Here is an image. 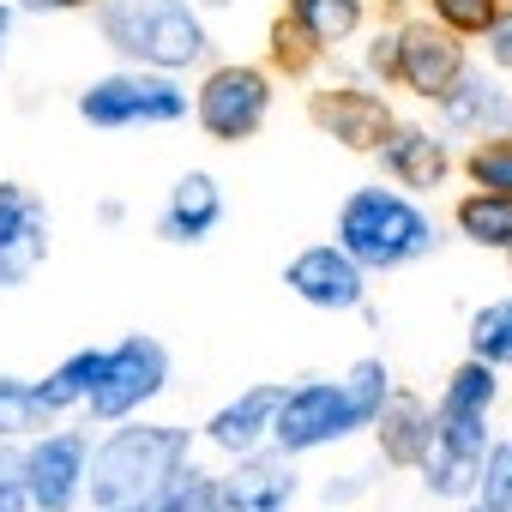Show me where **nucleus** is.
<instances>
[{"instance_id":"a878e982","label":"nucleus","mask_w":512,"mask_h":512,"mask_svg":"<svg viewBox=\"0 0 512 512\" xmlns=\"http://www.w3.org/2000/svg\"><path fill=\"white\" fill-rule=\"evenodd\" d=\"M344 398H350L356 422L368 428V422L380 416V404L392 398V386H386V368H380V362H356V368H350V380H344Z\"/></svg>"},{"instance_id":"7c9ffc66","label":"nucleus","mask_w":512,"mask_h":512,"mask_svg":"<svg viewBox=\"0 0 512 512\" xmlns=\"http://www.w3.org/2000/svg\"><path fill=\"white\" fill-rule=\"evenodd\" d=\"M488 49H494L500 67H512V13H506V19H500V13L488 19Z\"/></svg>"},{"instance_id":"ddd939ff","label":"nucleus","mask_w":512,"mask_h":512,"mask_svg":"<svg viewBox=\"0 0 512 512\" xmlns=\"http://www.w3.org/2000/svg\"><path fill=\"white\" fill-rule=\"evenodd\" d=\"M217 217H223V193H217V181L211 175H181L175 181V193H169V205H163V241H205L211 229H217Z\"/></svg>"},{"instance_id":"393cba45","label":"nucleus","mask_w":512,"mask_h":512,"mask_svg":"<svg viewBox=\"0 0 512 512\" xmlns=\"http://www.w3.org/2000/svg\"><path fill=\"white\" fill-rule=\"evenodd\" d=\"M470 350L476 362H512V302H488L470 320Z\"/></svg>"},{"instance_id":"cd10ccee","label":"nucleus","mask_w":512,"mask_h":512,"mask_svg":"<svg viewBox=\"0 0 512 512\" xmlns=\"http://www.w3.org/2000/svg\"><path fill=\"white\" fill-rule=\"evenodd\" d=\"M470 175H476L482 187H494V193H506V199H512V139L482 145V151L470 157Z\"/></svg>"},{"instance_id":"6e6552de","label":"nucleus","mask_w":512,"mask_h":512,"mask_svg":"<svg viewBox=\"0 0 512 512\" xmlns=\"http://www.w3.org/2000/svg\"><path fill=\"white\" fill-rule=\"evenodd\" d=\"M85 488V434H49L37 446H25V500L43 512H67Z\"/></svg>"},{"instance_id":"20e7f679","label":"nucleus","mask_w":512,"mask_h":512,"mask_svg":"<svg viewBox=\"0 0 512 512\" xmlns=\"http://www.w3.org/2000/svg\"><path fill=\"white\" fill-rule=\"evenodd\" d=\"M163 380H169V350L157 338H127V344H115L103 356V374L91 386V416L97 422H121L145 398H157Z\"/></svg>"},{"instance_id":"7ed1b4c3","label":"nucleus","mask_w":512,"mask_h":512,"mask_svg":"<svg viewBox=\"0 0 512 512\" xmlns=\"http://www.w3.org/2000/svg\"><path fill=\"white\" fill-rule=\"evenodd\" d=\"M103 37L151 67H187L205 55V31L181 0H109L103 7Z\"/></svg>"},{"instance_id":"b1692460","label":"nucleus","mask_w":512,"mask_h":512,"mask_svg":"<svg viewBox=\"0 0 512 512\" xmlns=\"http://www.w3.org/2000/svg\"><path fill=\"white\" fill-rule=\"evenodd\" d=\"M488 404H494V362H464V368L452 374L440 410H452V416H482Z\"/></svg>"},{"instance_id":"1a4fd4ad","label":"nucleus","mask_w":512,"mask_h":512,"mask_svg":"<svg viewBox=\"0 0 512 512\" xmlns=\"http://www.w3.org/2000/svg\"><path fill=\"white\" fill-rule=\"evenodd\" d=\"M284 284L308 308H332V314H344V308L362 302V266L350 260L344 247H308V253H296L290 272H284Z\"/></svg>"},{"instance_id":"9b49d317","label":"nucleus","mask_w":512,"mask_h":512,"mask_svg":"<svg viewBox=\"0 0 512 512\" xmlns=\"http://www.w3.org/2000/svg\"><path fill=\"white\" fill-rule=\"evenodd\" d=\"M278 404H284V386H253V392H241L235 404H223V410L205 422L211 446H223V452H253V446H260V434H272Z\"/></svg>"},{"instance_id":"f704fd0d","label":"nucleus","mask_w":512,"mask_h":512,"mask_svg":"<svg viewBox=\"0 0 512 512\" xmlns=\"http://www.w3.org/2000/svg\"><path fill=\"white\" fill-rule=\"evenodd\" d=\"M7 31H13V13L0 7V55H7Z\"/></svg>"},{"instance_id":"c9c22d12","label":"nucleus","mask_w":512,"mask_h":512,"mask_svg":"<svg viewBox=\"0 0 512 512\" xmlns=\"http://www.w3.org/2000/svg\"><path fill=\"white\" fill-rule=\"evenodd\" d=\"M109 512H151V506H109Z\"/></svg>"},{"instance_id":"423d86ee","label":"nucleus","mask_w":512,"mask_h":512,"mask_svg":"<svg viewBox=\"0 0 512 512\" xmlns=\"http://www.w3.org/2000/svg\"><path fill=\"white\" fill-rule=\"evenodd\" d=\"M187 109V97L169 85V79H139V73H121V79H103L79 97V115L91 127H133V121H175Z\"/></svg>"},{"instance_id":"6ab92c4d","label":"nucleus","mask_w":512,"mask_h":512,"mask_svg":"<svg viewBox=\"0 0 512 512\" xmlns=\"http://www.w3.org/2000/svg\"><path fill=\"white\" fill-rule=\"evenodd\" d=\"M103 356H109V350H79V356H67V362L37 386V398H43L49 410H67V404L91 398V386H97V374H103Z\"/></svg>"},{"instance_id":"f257e3e1","label":"nucleus","mask_w":512,"mask_h":512,"mask_svg":"<svg viewBox=\"0 0 512 512\" xmlns=\"http://www.w3.org/2000/svg\"><path fill=\"white\" fill-rule=\"evenodd\" d=\"M187 458V428H121L91 452V500L109 506H145Z\"/></svg>"},{"instance_id":"bb28decb","label":"nucleus","mask_w":512,"mask_h":512,"mask_svg":"<svg viewBox=\"0 0 512 512\" xmlns=\"http://www.w3.org/2000/svg\"><path fill=\"white\" fill-rule=\"evenodd\" d=\"M482 512H512V446L482 452Z\"/></svg>"},{"instance_id":"f8f14e48","label":"nucleus","mask_w":512,"mask_h":512,"mask_svg":"<svg viewBox=\"0 0 512 512\" xmlns=\"http://www.w3.org/2000/svg\"><path fill=\"white\" fill-rule=\"evenodd\" d=\"M296 500V470L284 458H241L223 482V506L235 512H284Z\"/></svg>"},{"instance_id":"e433bc0d","label":"nucleus","mask_w":512,"mask_h":512,"mask_svg":"<svg viewBox=\"0 0 512 512\" xmlns=\"http://www.w3.org/2000/svg\"><path fill=\"white\" fill-rule=\"evenodd\" d=\"M506 247H512V241H506Z\"/></svg>"},{"instance_id":"c85d7f7f","label":"nucleus","mask_w":512,"mask_h":512,"mask_svg":"<svg viewBox=\"0 0 512 512\" xmlns=\"http://www.w3.org/2000/svg\"><path fill=\"white\" fill-rule=\"evenodd\" d=\"M434 13H440L452 31H488L494 0H434Z\"/></svg>"},{"instance_id":"aec40b11","label":"nucleus","mask_w":512,"mask_h":512,"mask_svg":"<svg viewBox=\"0 0 512 512\" xmlns=\"http://www.w3.org/2000/svg\"><path fill=\"white\" fill-rule=\"evenodd\" d=\"M151 512H223V488H217L205 470H175V476L151 494Z\"/></svg>"},{"instance_id":"4468645a","label":"nucleus","mask_w":512,"mask_h":512,"mask_svg":"<svg viewBox=\"0 0 512 512\" xmlns=\"http://www.w3.org/2000/svg\"><path fill=\"white\" fill-rule=\"evenodd\" d=\"M314 115L332 127V139H344V145H356V151L380 145V139H386V127H392L386 103H380V97H368V91H332V97H320V109H314Z\"/></svg>"},{"instance_id":"c756f323","label":"nucleus","mask_w":512,"mask_h":512,"mask_svg":"<svg viewBox=\"0 0 512 512\" xmlns=\"http://www.w3.org/2000/svg\"><path fill=\"white\" fill-rule=\"evenodd\" d=\"M0 512H25V452H0Z\"/></svg>"},{"instance_id":"2f4dec72","label":"nucleus","mask_w":512,"mask_h":512,"mask_svg":"<svg viewBox=\"0 0 512 512\" xmlns=\"http://www.w3.org/2000/svg\"><path fill=\"white\" fill-rule=\"evenodd\" d=\"M25 205H31V199H25V193H19L13 181H0V235H7V229H13V223L25 217Z\"/></svg>"},{"instance_id":"5701e85b","label":"nucleus","mask_w":512,"mask_h":512,"mask_svg":"<svg viewBox=\"0 0 512 512\" xmlns=\"http://www.w3.org/2000/svg\"><path fill=\"white\" fill-rule=\"evenodd\" d=\"M362 7L356 0H296V25L314 37V43H344L356 31Z\"/></svg>"},{"instance_id":"a211bd4d","label":"nucleus","mask_w":512,"mask_h":512,"mask_svg":"<svg viewBox=\"0 0 512 512\" xmlns=\"http://www.w3.org/2000/svg\"><path fill=\"white\" fill-rule=\"evenodd\" d=\"M386 169H398V175L416 181V187H434V181L446 175V151H440L428 133H392V139H386Z\"/></svg>"},{"instance_id":"2eb2a0df","label":"nucleus","mask_w":512,"mask_h":512,"mask_svg":"<svg viewBox=\"0 0 512 512\" xmlns=\"http://www.w3.org/2000/svg\"><path fill=\"white\" fill-rule=\"evenodd\" d=\"M43 253H49V211L43 205H25V217L0 235V290L31 284V272L43 266Z\"/></svg>"},{"instance_id":"0eeeda50","label":"nucleus","mask_w":512,"mask_h":512,"mask_svg":"<svg viewBox=\"0 0 512 512\" xmlns=\"http://www.w3.org/2000/svg\"><path fill=\"white\" fill-rule=\"evenodd\" d=\"M266 103H272V91L253 67H223L199 91V121L211 139H247V133H260Z\"/></svg>"},{"instance_id":"412c9836","label":"nucleus","mask_w":512,"mask_h":512,"mask_svg":"<svg viewBox=\"0 0 512 512\" xmlns=\"http://www.w3.org/2000/svg\"><path fill=\"white\" fill-rule=\"evenodd\" d=\"M55 410L37 398V386H25V380H7L0 374V440H19V434H31V428H43Z\"/></svg>"},{"instance_id":"4be33fe9","label":"nucleus","mask_w":512,"mask_h":512,"mask_svg":"<svg viewBox=\"0 0 512 512\" xmlns=\"http://www.w3.org/2000/svg\"><path fill=\"white\" fill-rule=\"evenodd\" d=\"M458 223L470 229V241H482V247H506V241H512V199H506V193L464 199V205H458Z\"/></svg>"},{"instance_id":"72a5a7b5","label":"nucleus","mask_w":512,"mask_h":512,"mask_svg":"<svg viewBox=\"0 0 512 512\" xmlns=\"http://www.w3.org/2000/svg\"><path fill=\"white\" fill-rule=\"evenodd\" d=\"M25 7H37V13H55V7H85V0H25Z\"/></svg>"},{"instance_id":"f03ea898","label":"nucleus","mask_w":512,"mask_h":512,"mask_svg":"<svg viewBox=\"0 0 512 512\" xmlns=\"http://www.w3.org/2000/svg\"><path fill=\"white\" fill-rule=\"evenodd\" d=\"M338 235H344V253L356 266H368V272L410 266V260H422V253H434V223L410 199H398L386 187L350 193L344 217H338Z\"/></svg>"},{"instance_id":"39448f33","label":"nucleus","mask_w":512,"mask_h":512,"mask_svg":"<svg viewBox=\"0 0 512 512\" xmlns=\"http://www.w3.org/2000/svg\"><path fill=\"white\" fill-rule=\"evenodd\" d=\"M356 410L344 398V386H302V392H284L278 416H272V434L284 452H314L326 440H344L356 434Z\"/></svg>"},{"instance_id":"9d476101","label":"nucleus","mask_w":512,"mask_h":512,"mask_svg":"<svg viewBox=\"0 0 512 512\" xmlns=\"http://www.w3.org/2000/svg\"><path fill=\"white\" fill-rule=\"evenodd\" d=\"M464 73V49L446 37V31H428V25H410L398 37V79L422 97H440L452 79Z\"/></svg>"},{"instance_id":"f3484780","label":"nucleus","mask_w":512,"mask_h":512,"mask_svg":"<svg viewBox=\"0 0 512 512\" xmlns=\"http://www.w3.org/2000/svg\"><path fill=\"white\" fill-rule=\"evenodd\" d=\"M374 422H380V434H386V452H392L398 464H422V452H428V422H422L416 398H386Z\"/></svg>"},{"instance_id":"dca6fc26","label":"nucleus","mask_w":512,"mask_h":512,"mask_svg":"<svg viewBox=\"0 0 512 512\" xmlns=\"http://www.w3.org/2000/svg\"><path fill=\"white\" fill-rule=\"evenodd\" d=\"M440 115H446V127H488V121H506L512 109L500 103V91L488 85V79H452L446 91H440Z\"/></svg>"},{"instance_id":"473e14b6","label":"nucleus","mask_w":512,"mask_h":512,"mask_svg":"<svg viewBox=\"0 0 512 512\" xmlns=\"http://www.w3.org/2000/svg\"><path fill=\"white\" fill-rule=\"evenodd\" d=\"M368 61H374L380 73H398V37H380V43L368 49Z\"/></svg>"}]
</instances>
